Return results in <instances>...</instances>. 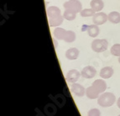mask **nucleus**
<instances>
[{
  "label": "nucleus",
  "mask_w": 120,
  "mask_h": 116,
  "mask_svg": "<svg viewBox=\"0 0 120 116\" xmlns=\"http://www.w3.org/2000/svg\"><path fill=\"white\" fill-rule=\"evenodd\" d=\"M79 50L75 47H72V48H70L66 50V56L67 59L69 60H76L77 59L78 56H79Z\"/></svg>",
  "instance_id": "10"
},
{
  "label": "nucleus",
  "mask_w": 120,
  "mask_h": 116,
  "mask_svg": "<svg viewBox=\"0 0 120 116\" xmlns=\"http://www.w3.org/2000/svg\"><path fill=\"white\" fill-rule=\"evenodd\" d=\"M96 69L92 66H85L82 70V72H81L82 77H83L84 78H86V79H91V78L94 77L96 76Z\"/></svg>",
  "instance_id": "6"
},
{
  "label": "nucleus",
  "mask_w": 120,
  "mask_h": 116,
  "mask_svg": "<svg viewBox=\"0 0 120 116\" xmlns=\"http://www.w3.org/2000/svg\"><path fill=\"white\" fill-rule=\"evenodd\" d=\"M90 5L91 8L97 13L100 12L104 7V4L102 2V0H92L90 3Z\"/></svg>",
  "instance_id": "12"
},
{
  "label": "nucleus",
  "mask_w": 120,
  "mask_h": 116,
  "mask_svg": "<svg viewBox=\"0 0 120 116\" xmlns=\"http://www.w3.org/2000/svg\"><path fill=\"white\" fill-rule=\"evenodd\" d=\"M86 30H87L88 35L91 36V37H97L99 35V32H100V30L98 28V25H97L95 24L88 25Z\"/></svg>",
  "instance_id": "13"
},
{
  "label": "nucleus",
  "mask_w": 120,
  "mask_h": 116,
  "mask_svg": "<svg viewBox=\"0 0 120 116\" xmlns=\"http://www.w3.org/2000/svg\"><path fill=\"white\" fill-rule=\"evenodd\" d=\"M117 105H118V107L120 108V98L118 99V103H117Z\"/></svg>",
  "instance_id": "23"
},
{
  "label": "nucleus",
  "mask_w": 120,
  "mask_h": 116,
  "mask_svg": "<svg viewBox=\"0 0 120 116\" xmlns=\"http://www.w3.org/2000/svg\"><path fill=\"white\" fill-rule=\"evenodd\" d=\"M111 54L115 56H120V44H115L111 47Z\"/></svg>",
  "instance_id": "21"
},
{
  "label": "nucleus",
  "mask_w": 120,
  "mask_h": 116,
  "mask_svg": "<svg viewBox=\"0 0 120 116\" xmlns=\"http://www.w3.org/2000/svg\"><path fill=\"white\" fill-rule=\"evenodd\" d=\"M118 62H119V63H120V56H119V57H118Z\"/></svg>",
  "instance_id": "24"
},
{
  "label": "nucleus",
  "mask_w": 120,
  "mask_h": 116,
  "mask_svg": "<svg viewBox=\"0 0 120 116\" xmlns=\"http://www.w3.org/2000/svg\"><path fill=\"white\" fill-rule=\"evenodd\" d=\"M100 115H101L100 110L98 109V108H92L87 113V116H100Z\"/></svg>",
  "instance_id": "22"
},
{
  "label": "nucleus",
  "mask_w": 120,
  "mask_h": 116,
  "mask_svg": "<svg viewBox=\"0 0 120 116\" xmlns=\"http://www.w3.org/2000/svg\"><path fill=\"white\" fill-rule=\"evenodd\" d=\"M81 73L76 69H72V70L69 71L67 72V74L66 76V80L70 83H75L78 81V79L80 78Z\"/></svg>",
  "instance_id": "5"
},
{
  "label": "nucleus",
  "mask_w": 120,
  "mask_h": 116,
  "mask_svg": "<svg viewBox=\"0 0 120 116\" xmlns=\"http://www.w3.org/2000/svg\"><path fill=\"white\" fill-rule=\"evenodd\" d=\"M66 33V30L57 27V28L55 29L54 31H53V35H54L55 38L57 39V40H64Z\"/></svg>",
  "instance_id": "16"
},
{
  "label": "nucleus",
  "mask_w": 120,
  "mask_h": 116,
  "mask_svg": "<svg viewBox=\"0 0 120 116\" xmlns=\"http://www.w3.org/2000/svg\"><path fill=\"white\" fill-rule=\"evenodd\" d=\"M71 93L77 97H83L84 94L86 93V89L84 88V87L82 86L81 84L78 83H73L71 85Z\"/></svg>",
  "instance_id": "7"
},
{
  "label": "nucleus",
  "mask_w": 120,
  "mask_h": 116,
  "mask_svg": "<svg viewBox=\"0 0 120 116\" xmlns=\"http://www.w3.org/2000/svg\"><path fill=\"white\" fill-rule=\"evenodd\" d=\"M76 40V34L71 30H66V35H65L64 40L68 43H71Z\"/></svg>",
  "instance_id": "18"
},
{
  "label": "nucleus",
  "mask_w": 120,
  "mask_h": 116,
  "mask_svg": "<svg viewBox=\"0 0 120 116\" xmlns=\"http://www.w3.org/2000/svg\"><path fill=\"white\" fill-rule=\"evenodd\" d=\"M99 94L100 93L92 86L89 87V88H87L86 89V95L90 99H96V98H99Z\"/></svg>",
  "instance_id": "15"
},
{
  "label": "nucleus",
  "mask_w": 120,
  "mask_h": 116,
  "mask_svg": "<svg viewBox=\"0 0 120 116\" xmlns=\"http://www.w3.org/2000/svg\"><path fill=\"white\" fill-rule=\"evenodd\" d=\"M108 43L107 40L104 39H98V40H94L92 42V49L93 51L100 53V52H103L108 49Z\"/></svg>",
  "instance_id": "3"
},
{
  "label": "nucleus",
  "mask_w": 120,
  "mask_h": 116,
  "mask_svg": "<svg viewBox=\"0 0 120 116\" xmlns=\"http://www.w3.org/2000/svg\"><path fill=\"white\" fill-rule=\"evenodd\" d=\"M48 22L49 25L50 27H57V26L60 25L63 22V19H64V17L63 15H59V16L54 17V18H50L48 19Z\"/></svg>",
  "instance_id": "11"
},
{
  "label": "nucleus",
  "mask_w": 120,
  "mask_h": 116,
  "mask_svg": "<svg viewBox=\"0 0 120 116\" xmlns=\"http://www.w3.org/2000/svg\"><path fill=\"white\" fill-rule=\"evenodd\" d=\"M108 19V15L105 13H102V12L96 13L93 15V18H92V21L97 25H102V24H105Z\"/></svg>",
  "instance_id": "4"
},
{
  "label": "nucleus",
  "mask_w": 120,
  "mask_h": 116,
  "mask_svg": "<svg viewBox=\"0 0 120 116\" xmlns=\"http://www.w3.org/2000/svg\"><path fill=\"white\" fill-rule=\"evenodd\" d=\"M116 98L112 93H103L98 99V104L102 107H110L115 103Z\"/></svg>",
  "instance_id": "1"
},
{
  "label": "nucleus",
  "mask_w": 120,
  "mask_h": 116,
  "mask_svg": "<svg viewBox=\"0 0 120 116\" xmlns=\"http://www.w3.org/2000/svg\"><path fill=\"white\" fill-rule=\"evenodd\" d=\"M76 13L71 12V11H70V10L66 9L64 12V14H63V17H64V19H66V20L71 21V20L76 19Z\"/></svg>",
  "instance_id": "20"
},
{
  "label": "nucleus",
  "mask_w": 120,
  "mask_h": 116,
  "mask_svg": "<svg viewBox=\"0 0 120 116\" xmlns=\"http://www.w3.org/2000/svg\"><path fill=\"white\" fill-rule=\"evenodd\" d=\"M63 7L65 8V9L70 10L76 14L80 13L82 10V3L79 0H69L63 4Z\"/></svg>",
  "instance_id": "2"
},
{
  "label": "nucleus",
  "mask_w": 120,
  "mask_h": 116,
  "mask_svg": "<svg viewBox=\"0 0 120 116\" xmlns=\"http://www.w3.org/2000/svg\"><path fill=\"white\" fill-rule=\"evenodd\" d=\"M108 19L112 24H118V23H120V14L116 11L111 12L108 15Z\"/></svg>",
  "instance_id": "17"
},
{
  "label": "nucleus",
  "mask_w": 120,
  "mask_h": 116,
  "mask_svg": "<svg viewBox=\"0 0 120 116\" xmlns=\"http://www.w3.org/2000/svg\"><path fill=\"white\" fill-rule=\"evenodd\" d=\"M46 13H47V16L48 19L50 18H54V17L59 16V15H61V12H60V9L58 7L56 6H50L47 8L46 10Z\"/></svg>",
  "instance_id": "9"
},
{
  "label": "nucleus",
  "mask_w": 120,
  "mask_h": 116,
  "mask_svg": "<svg viewBox=\"0 0 120 116\" xmlns=\"http://www.w3.org/2000/svg\"><path fill=\"white\" fill-rule=\"evenodd\" d=\"M112 74H113V69L110 66H105L100 72V77L103 79L110 78L112 76Z\"/></svg>",
  "instance_id": "14"
},
{
  "label": "nucleus",
  "mask_w": 120,
  "mask_h": 116,
  "mask_svg": "<svg viewBox=\"0 0 120 116\" xmlns=\"http://www.w3.org/2000/svg\"><path fill=\"white\" fill-rule=\"evenodd\" d=\"M118 116H120V114H119V115H118Z\"/></svg>",
  "instance_id": "25"
},
{
  "label": "nucleus",
  "mask_w": 120,
  "mask_h": 116,
  "mask_svg": "<svg viewBox=\"0 0 120 116\" xmlns=\"http://www.w3.org/2000/svg\"><path fill=\"white\" fill-rule=\"evenodd\" d=\"M80 14L82 17H91V16H93V15L96 14V12L91 8H85V9H82L80 12Z\"/></svg>",
  "instance_id": "19"
},
{
  "label": "nucleus",
  "mask_w": 120,
  "mask_h": 116,
  "mask_svg": "<svg viewBox=\"0 0 120 116\" xmlns=\"http://www.w3.org/2000/svg\"><path fill=\"white\" fill-rule=\"evenodd\" d=\"M92 86L99 93H104V91L106 90L107 83L105 82V81L102 80V79H98V80L93 82Z\"/></svg>",
  "instance_id": "8"
}]
</instances>
